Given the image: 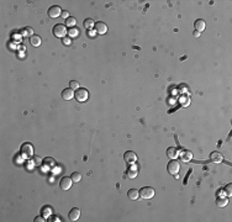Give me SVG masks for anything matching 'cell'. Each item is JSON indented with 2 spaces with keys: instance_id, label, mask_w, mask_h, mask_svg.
I'll return each instance as SVG.
<instances>
[{
  "instance_id": "18",
  "label": "cell",
  "mask_w": 232,
  "mask_h": 222,
  "mask_svg": "<svg viewBox=\"0 0 232 222\" xmlns=\"http://www.w3.org/2000/svg\"><path fill=\"white\" fill-rule=\"evenodd\" d=\"M227 204H229V200H227L226 197H217V200H216L217 207H225Z\"/></svg>"
},
{
  "instance_id": "14",
  "label": "cell",
  "mask_w": 232,
  "mask_h": 222,
  "mask_svg": "<svg viewBox=\"0 0 232 222\" xmlns=\"http://www.w3.org/2000/svg\"><path fill=\"white\" fill-rule=\"evenodd\" d=\"M127 197H128L130 200H132V201L137 200L138 197H140V191L136 190V189H130V190H128V192H127Z\"/></svg>"
},
{
  "instance_id": "9",
  "label": "cell",
  "mask_w": 232,
  "mask_h": 222,
  "mask_svg": "<svg viewBox=\"0 0 232 222\" xmlns=\"http://www.w3.org/2000/svg\"><path fill=\"white\" fill-rule=\"evenodd\" d=\"M123 159L126 160L127 163H135L136 160H137V155H136V153L135 152H132V151H127L125 154H123Z\"/></svg>"
},
{
  "instance_id": "27",
  "label": "cell",
  "mask_w": 232,
  "mask_h": 222,
  "mask_svg": "<svg viewBox=\"0 0 232 222\" xmlns=\"http://www.w3.org/2000/svg\"><path fill=\"white\" fill-rule=\"evenodd\" d=\"M232 185L231 184H229V185H226V194H227V196H231L232 195Z\"/></svg>"
},
{
  "instance_id": "13",
  "label": "cell",
  "mask_w": 232,
  "mask_h": 222,
  "mask_svg": "<svg viewBox=\"0 0 232 222\" xmlns=\"http://www.w3.org/2000/svg\"><path fill=\"white\" fill-rule=\"evenodd\" d=\"M178 154H179V152H178V149L175 147H169L167 149V155L169 159H177Z\"/></svg>"
},
{
  "instance_id": "7",
  "label": "cell",
  "mask_w": 232,
  "mask_h": 222,
  "mask_svg": "<svg viewBox=\"0 0 232 222\" xmlns=\"http://www.w3.org/2000/svg\"><path fill=\"white\" fill-rule=\"evenodd\" d=\"M48 15H49V17H52V19H56V17H58V16H61V15H62L61 7L58 6V5L51 6V7L48 9Z\"/></svg>"
},
{
  "instance_id": "35",
  "label": "cell",
  "mask_w": 232,
  "mask_h": 222,
  "mask_svg": "<svg viewBox=\"0 0 232 222\" xmlns=\"http://www.w3.org/2000/svg\"><path fill=\"white\" fill-rule=\"evenodd\" d=\"M193 35H194V37H199V36H200V32H198V31H196V32H194Z\"/></svg>"
},
{
  "instance_id": "4",
  "label": "cell",
  "mask_w": 232,
  "mask_h": 222,
  "mask_svg": "<svg viewBox=\"0 0 232 222\" xmlns=\"http://www.w3.org/2000/svg\"><path fill=\"white\" fill-rule=\"evenodd\" d=\"M67 34V27L62 24H57L55 27H53V35L56 37H64Z\"/></svg>"
},
{
  "instance_id": "17",
  "label": "cell",
  "mask_w": 232,
  "mask_h": 222,
  "mask_svg": "<svg viewBox=\"0 0 232 222\" xmlns=\"http://www.w3.org/2000/svg\"><path fill=\"white\" fill-rule=\"evenodd\" d=\"M180 157H181V160H184V162H190L193 158V154L190 151H183L180 153Z\"/></svg>"
},
{
  "instance_id": "33",
  "label": "cell",
  "mask_w": 232,
  "mask_h": 222,
  "mask_svg": "<svg viewBox=\"0 0 232 222\" xmlns=\"http://www.w3.org/2000/svg\"><path fill=\"white\" fill-rule=\"evenodd\" d=\"M180 89H181V90H185V91H184V93H188V86H186V85H184V84H181V85H180Z\"/></svg>"
},
{
  "instance_id": "10",
  "label": "cell",
  "mask_w": 232,
  "mask_h": 222,
  "mask_svg": "<svg viewBox=\"0 0 232 222\" xmlns=\"http://www.w3.org/2000/svg\"><path fill=\"white\" fill-rule=\"evenodd\" d=\"M74 95H76V93H74L73 89H70V88H67L62 91V98H63V100H65V101L72 100L74 98Z\"/></svg>"
},
{
  "instance_id": "3",
  "label": "cell",
  "mask_w": 232,
  "mask_h": 222,
  "mask_svg": "<svg viewBox=\"0 0 232 222\" xmlns=\"http://www.w3.org/2000/svg\"><path fill=\"white\" fill-rule=\"evenodd\" d=\"M140 196L144 200H148V199H152L154 196V190L150 186H144L140 190Z\"/></svg>"
},
{
  "instance_id": "11",
  "label": "cell",
  "mask_w": 232,
  "mask_h": 222,
  "mask_svg": "<svg viewBox=\"0 0 232 222\" xmlns=\"http://www.w3.org/2000/svg\"><path fill=\"white\" fill-rule=\"evenodd\" d=\"M95 30H96V32L99 35H104L107 32V26H106V24L99 21V22L95 24Z\"/></svg>"
},
{
  "instance_id": "8",
  "label": "cell",
  "mask_w": 232,
  "mask_h": 222,
  "mask_svg": "<svg viewBox=\"0 0 232 222\" xmlns=\"http://www.w3.org/2000/svg\"><path fill=\"white\" fill-rule=\"evenodd\" d=\"M79 217H80V210L78 207H73L68 213V219L70 221H77L79 220Z\"/></svg>"
},
{
  "instance_id": "15",
  "label": "cell",
  "mask_w": 232,
  "mask_h": 222,
  "mask_svg": "<svg viewBox=\"0 0 232 222\" xmlns=\"http://www.w3.org/2000/svg\"><path fill=\"white\" fill-rule=\"evenodd\" d=\"M210 160L214 163H221L222 162L221 153H219V152H212V153L210 154Z\"/></svg>"
},
{
  "instance_id": "32",
  "label": "cell",
  "mask_w": 232,
  "mask_h": 222,
  "mask_svg": "<svg viewBox=\"0 0 232 222\" xmlns=\"http://www.w3.org/2000/svg\"><path fill=\"white\" fill-rule=\"evenodd\" d=\"M181 104L185 105V106H188L189 105V99H181Z\"/></svg>"
},
{
  "instance_id": "29",
  "label": "cell",
  "mask_w": 232,
  "mask_h": 222,
  "mask_svg": "<svg viewBox=\"0 0 232 222\" xmlns=\"http://www.w3.org/2000/svg\"><path fill=\"white\" fill-rule=\"evenodd\" d=\"M70 43H72V41H70L69 37H64L63 38V44H65V46H70Z\"/></svg>"
},
{
  "instance_id": "2",
  "label": "cell",
  "mask_w": 232,
  "mask_h": 222,
  "mask_svg": "<svg viewBox=\"0 0 232 222\" xmlns=\"http://www.w3.org/2000/svg\"><path fill=\"white\" fill-rule=\"evenodd\" d=\"M179 169H180V164L178 163L175 159H172L167 165V170L171 173L172 175H177L178 173H179Z\"/></svg>"
},
{
  "instance_id": "16",
  "label": "cell",
  "mask_w": 232,
  "mask_h": 222,
  "mask_svg": "<svg viewBox=\"0 0 232 222\" xmlns=\"http://www.w3.org/2000/svg\"><path fill=\"white\" fill-rule=\"evenodd\" d=\"M194 26H195V30L198 31V32H201V31H204L205 30V21L204 20H201V19H199V20H196L195 21V24H194Z\"/></svg>"
},
{
  "instance_id": "31",
  "label": "cell",
  "mask_w": 232,
  "mask_h": 222,
  "mask_svg": "<svg viewBox=\"0 0 232 222\" xmlns=\"http://www.w3.org/2000/svg\"><path fill=\"white\" fill-rule=\"evenodd\" d=\"M34 163L37 164V165H40V164L42 163V159H41L40 157H35V158H34Z\"/></svg>"
},
{
  "instance_id": "30",
  "label": "cell",
  "mask_w": 232,
  "mask_h": 222,
  "mask_svg": "<svg viewBox=\"0 0 232 222\" xmlns=\"http://www.w3.org/2000/svg\"><path fill=\"white\" fill-rule=\"evenodd\" d=\"M62 17H63V19H65V20H67L68 17H69V12L67 11V10H64V11H62Z\"/></svg>"
},
{
  "instance_id": "21",
  "label": "cell",
  "mask_w": 232,
  "mask_h": 222,
  "mask_svg": "<svg viewBox=\"0 0 232 222\" xmlns=\"http://www.w3.org/2000/svg\"><path fill=\"white\" fill-rule=\"evenodd\" d=\"M45 164H46V167H48V168H53L56 165V160L53 158H46L45 159Z\"/></svg>"
},
{
  "instance_id": "24",
  "label": "cell",
  "mask_w": 232,
  "mask_h": 222,
  "mask_svg": "<svg viewBox=\"0 0 232 222\" xmlns=\"http://www.w3.org/2000/svg\"><path fill=\"white\" fill-rule=\"evenodd\" d=\"M70 178H72V180H73L74 183H78V182H80V180H82V174H80V173H73Z\"/></svg>"
},
{
  "instance_id": "12",
  "label": "cell",
  "mask_w": 232,
  "mask_h": 222,
  "mask_svg": "<svg viewBox=\"0 0 232 222\" xmlns=\"http://www.w3.org/2000/svg\"><path fill=\"white\" fill-rule=\"evenodd\" d=\"M137 175H138V168L136 167V165H131L127 169V176L130 179H135Z\"/></svg>"
},
{
  "instance_id": "19",
  "label": "cell",
  "mask_w": 232,
  "mask_h": 222,
  "mask_svg": "<svg viewBox=\"0 0 232 222\" xmlns=\"http://www.w3.org/2000/svg\"><path fill=\"white\" fill-rule=\"evenodd\" d=\"M30 42L34 47H38L41 44V37L40 36H32V37H30Z\"/></svg>"
},
{
  "instance_id": "23",
  "label": "cell",
  "mask_w": 232,
  "mask_h": 222,
  "mask_svg": "<svg viewBox=\"0 0 232 222\" xmlns=\"http://www.w3.org/2000/svg\"><path fill=\"white\" fill-rule=\"evenodd\" d=\"M93 26H95L94 20H92V19H86L85 21H84V27H85V28H92Z\"/></svg>"
},
{
  "instance_id": "20",
  "label": "cell",
  "mask_w": 232,
  "mask_h": 222,
  "mask_svg": "<svg viewBox=\"0 0 232 222\" xmlns=\"http://www.w3.org/2000/svg\"><path fill=\"white\" fill-rule=\"evenodd\" d=\"M76 24H77V19L73 17V16H69V17L65 20V25H67L68 27H73Z\"/></svg>"
},
{
  "instance_id": "5",
  "label": "cell",
  "mask_w": 232,
  "mask_h": 222,
  "mask_svg": "<svg viewBox=\"0 0 232 222\" xmlns=\"http://www.w3.org/2000/svg\"><path fill=\"white\" fill-rule=\"evenodd\" d=\"M21 153L25 158H30L32 154H34V147L30 143H24L21 147Z\"/></svg>"
},
{
  "instance_id": "28",
  "label": "cell",
  "mask_w": 232,
  "mask_h": 222,
  "mask_svg": "<svg viewBox=\"0 0 232 222\" xmlns=\"http://www.w3.org/2000/svg\"><path fill=\"white\" fill-rule=\"evenodd\" d=\"M49 213H51V207H49V206H45L43 207V215L45 216H48Z\"/></svg>"
},
{
  "instance_id": "6",
  "label": "cell",
  "mask_w": 232,
  "mask_h": 222,
  "mask_svg": "<svg viewBox=\"0 0 232 222\" xmlns=\"http://www.w3.org/2000/svg\"><path fill=\"white\" fill-rule=\"evenodd\" d=\"M72 178H69V176H63V178L61 179L59 182V186L62 190H69L70 186H72Z\"/></svg>"
},
{
  "instance_id": "34",
  "label": "cell",
  "mask_w": 232,
  "mask_h": 222,
  "mask_svg": "<svg viewBox=\"0 0 232 222\" xmlns=\"http://www.w3.org/2000/svg\"><path fill=\"white\" fill-rule=\"evenodd\" d=\"M35 221H36V222H45V220H43V217H41V216H38V217H36V219H35Z\"/></svg>"
},
{
  "instance_id": "1",
  "label": "cell",
  "mask_w": 232,
  "mask_h": 222,
  "mask_svg": "<svg viewBox=\"0 0 232 222\" xmlns=\"http://www.w3.org/2000/svg\"><path fill=\"white\" fill-rule=\"evenodd\" d=\"M74 98H76V100L78 102H85L86 100H88V98H89V93H88V90L86 89L79 88V89H77Z\"/></svg>"
},
{
  "instance_id": "26",
  "label": "cell",
  "mask_w": 232,
  "mask_h": 222,
  "mask_svg": "<svg viewBox=\"0 0 232 222\" xmlns=\"http://www.w3.org/2000/svg\"><path fill=\"white\" fill-rule=\"evenodd\" d=\"M68 34H69V36H78V34H79V30L73 27V28H70V30H69Z\"/></svg>"
},
{
  "instance_id": "25",
  "label": "cell",
  "mask_w": 232,
  "mask_h": 222,
  "mask_svg": "<svg viewBox=\"0 0 232 222\" xmlns=\"http://www.w3.org/2000/svg\"><path fill=\"white\" fill-rule=\"evenodd\" d=\"M69 88L70 89H73V90H77V89H79V84H78V81H76V80H72L69 83Z\"/></svg>"
},
{
  "instance_id": "22",
  "label": "cell",
  "mask_w": 232,
  "mask_h": 222,
  "mask_svg": "<svg viewBox=\"0 0 232 222\" xmlns=\"http://www.w3.org/2000/svg\"><path fill=\"white\" fill-rule=\"evenodd\" d=\"M22 36H30V37H32L34 35H32V32H34V30H32L31 27H25V28H22Z\"/></svg>"
}]
</instances>
